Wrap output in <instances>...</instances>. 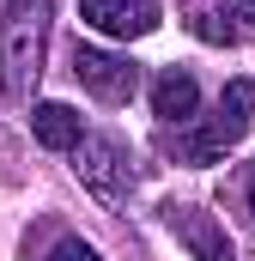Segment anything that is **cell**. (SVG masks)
Wrapping results in <instances>:
<instances>
[{
  "label": "cell",
  "mask_w": 255,
  "mask_h": 261,
  "mask_svg": "<svg viewBox=\"0 0 255 261\" xmlns=\"http://www.w3.org/2000/svg\"><path fill=\"white\" fill-rule=\"evenodd\" d=\"M73 73H79V85H85L97 103H128V97L140 91V67L128 61V55L91 49V43H79V49H73Z\"/></svg>",
  "instance_id": "cell-4"
},
{
  "label": "cell",
  "mask_w": 255,
  "mask_h": 261,
  "mask_svg": "<svg viewBox=\"0 0 255 261\" xmlns=\"http://www.w3.org/2000/svg\"><path fill=\"white\" fill-rule=\"evenodd\" d=\"M49 261H104V255H97L91 243H79V237H61V243L49 249Z\"/></svg>",
  "instance_id": "cell-9"
},
{
  "label": "cell",
  "mask_w": 255,
  "mask_h": 261,
  "mask_svg": "<svg viewBox=\"0 0 255 261\" xmlns=\"http://www.w3.org/2000/svg\"><path fill=\"white\" fill-rule=\"evenodd\" d=\"M79 18H85L97 37L128 43V37H152L164 12H158V0H79Z\"/></svg>",
  "instance_id": "cell-5"
},
{
  "label": "cell",
  "mask_w": 255,
  "mask_h": 261,
  "mask_svg": "<svg viewBox=\"0 0 255 261\" xmlns=\"http://www.w3.org/2000/svg\"><path fill=\"white\" fill-rule=\"evenodd\" d=\"M164 225L176 231V243H183L194 261H237L231 237H225V225H219L207 206H164Z\"/></svg>",
  "instance_id": "cell-6"
},
{
  "label": "cell",
  "mask_w": 255,
  "mask_h": 261,
  "mask_svg": "<svg viewBox=\"0 0 255 261\" xmlns=\"http://www.w3.org/2000/svg\"><path fill=\"white\" fill-rule=\"evenodd\" d=\"M194 110H200V85H194V73L164 67L158 85H152V116H158L164 128H183V122H194Z\"/></svg>",
  "instance_id": "cell-7"
},
{
  "label": "cell",
  "mask_w": 255,
  "mask_h": 261,
  "mask_svg": "<svg viewBox=\"0 0 255 261\" xmlns=\"http://www.w3.org/2000/svg\"><path fill=\"white\" fill-rule=\"evenodd\" d=\"M31 134H37V146H49V152H73L79 146V110L73 103H37L31 110Z\"/></svg>",
  "instance_id": "cell-8"
},
{
  "label": "cell",
  "mask_w": 255,
  "mask_h": 261,
  "mask_svg": "<svg viewBox=\"0 0 255 261\" xmlns=\"http://www.w3.org/2000/svg\"><path fill=\"white\" fill-rule=\"evenodd\" d=\"M225 12H237V18H249V24H255V0H225Z\"/></svg>",
  "instance_id": "cell-10"
},
{
  "label": "cell",
  "mask_w": 255,
  "mask_h": 261,
  "mask_svg": "<svg viewBox=\"0 0 255 261\" xmlns=\"http://www.w3.org/2000/svg\"><path fill=\"white\" fill-rule=\"evenodd\" d=\"M249 213H255V170H249Z\"/></svg>",
  "instance_id": "cell-11"
},
{
  "label": "cell",
  "mask_w": 255,
  "mask_h": 261,
  "mask_svg": "<svg viewBox=\"0 0 255 261\" xmlns=\"http://www.w3.org/2000/svg\"><path fill=\"white\" fill-rule=\"evenodd\" d=\"M249 116H255V79H231L225 97H219V110H213L207 122H183L170 146H176L183 164H219V158L243 140Z\"/></svg>",
  "instance_id": "cell-2"
},
{
  "label": "cell",
  "mask_w": 255,
  "mask_h": 261,
  "mask_svg": "<svg viewBox=\"0 0 255 261\" xmlns=\"http://www.w3.org/2000/svg\"><path fill=\"white\" fill-rule=\"evenodd\" d=\"M49 31H55V0H6V12H0V91H6V103H31L43 61H49Z\"/></svg>",
  "instance_id": "cell-1"
},
{
  "label": "cell",
  "mask_w": 255,
  "mask_h": 261,
  "mask_svg": "<svg viewBox=\"0 0 255 261\" xmlns=\"http://www.w3.org/2000/svg\"><path fill=\"white\" fill-rule=\"evenodd\" d=\"M73 170H79V182L91 195H104V200H122L134 189V152H128L116 134H79Z\"/></svg>",
  "instance_id": "cell-3"
}]
</instances>
